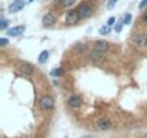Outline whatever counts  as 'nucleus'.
Returning <instances> with one entry per match:
<instances>
[{"instance_id": "obj_17", "label": "nucleus", "mask_w": 147, "mask_h": 138, "mask_svg": "<svg viewBox=\"0 0 147 138\" xmlns=\"http://www.w3.org/2000/svg\"><path fill=\"white\" fill-rule=\"evenodd\" d=\"M9 26V20L7 19H2L0 20V30H6Z\"/></svg>"}, {"instance_id": "obj_10", "label": "nucleus", "mask_w": 147, "mask_h": 138, "mask_svg": "<svg viewBox=\"0 0 147 138\" xmlns=\"http://www.w3.org/2000/svg\"><path fill=\"white\" fill-rule=\"evenodd\" d=\"M81 104H82V98L80 95H71L68 98V105L71 108H80Z\"/></svg>"}, {"instance_id": "obj_4", "label": "nucleus", "mask_w": 147, "mask_h": 138, "mask_svg": "<svg viewBox=\"0 0 147 138\" xmlns=\"http://www.w3.org/2000/svg\"><path fill=\"white\" fill-rule=\"evenodd\" d=\"M97 128L100 131H108V129L113 128V121L108 117H102L97 121Z\"/></svg>"}, {"instance_id": "obj_24", "label": "nucleus", "mask_w": 147, "mask_h": 138, "mask_svg": "<svg viewBox=\"0 0 147 138\" xmlns=\"http://www.w3.org/2000/svg\"><path fill=\"white\" fill-rule=\"evenodd\" d=\"M75 49H77L78 52H84V50H85V45H78Z\"/></svg>"}, {"instance_id": "obj_19", "label": "nucleus", "mask_w": 147, "mask_h": 138, "mask_svg": "<svg viewBox=\"0 0 147 138\" xmlns=\"http://www.w3.org/2000/svg\"><path fill=\"white\" fill-rule=\"evenodd\" d=\"M111 32V27L108 26V25H105V26H102L101 29H100V35H108Z\"/></svg>"}, {"instance_id": "obj_9", "label": "nucleus", "mask_w": 147, "mask_h": 138, "mask_svg": "<svg viewBox=\"0 0 147 138\" xmlns=\"http://www.w3.org/2000/svg\"><path fill=\"white\" fill-rule=\"evenodd\" d=\"M19 71H20L23 75L30 76V75H33V66H32L30 63H28V62H22V63L19 65Z\"/></svg>"}, {"instance_id": "obj_18", "label": "nucleus", "mask_w": 147, "mask_h": 138, "mask_svg": "<svg viewBox=\"0 0 147 138\" xmlns=\"http://www.w3.org/2000/svg\"><path fill=\"white\" fill-rule=\"evenodd\" d=\"M131 20H133V16H131V13H127V15H124V17H123V22H124V25H130V23H131Z\"/></svg>"}, {"instance_id": "obj_3", "label": "nucleus", "mask_w": 147, "mask_h": 138, "mask_svg": "<svg viewBox=\"0 0 147 138\" xmlns=\"http://www.w3.org/2000/svg\"><path fill=\"white\" fill-rule=\"evenodd\" d=\"M131 42H133V45H134V46L144 49V48H147V35H144V33L134 35V36H133V39H131Z\"/></svg>"}, {"instance_id": "obj_15", "label": "nucleus", "mask_w": 147, "mask_h": 138, "mask_svg": "<svg viewBox=\"0 0 147 138\" xmlns=\"http://www.w3.org/2000/svg\"><path fill=\"white\" fill-rule=\"evenodd\" d=\"M51 75L52 76H62L63 75V69L62 68H55V69H52V72H51Z\"/></svg>"}, {"instance_id": "obj_22", "label": "nucleus", "mask_w": 147, "mask_h": 138, "mask_svg": "<svg viewBox=\"0 0 147 138\" xmlns=\"http://www.w3.org/2000/svg\"><path fill=\"white\" fill-rule=\"evenodd\" d=\"M146 7H147V0H141V2L138 3V9L143 10V9H146Z\"/></svg>"}, {"instance_id": "obj_11", "label": "nucleus", "mask_w": 147, "mask_h": 138, "mask_svg": "<svg viewBox=\"0 0 147 138\" xmlns=\"http://www.w3.org/2000/svg\"><path fill=\"white\" fill-rule=\"evenodd\" d=\"M108 46H110V43L107 42V40H95L94 42V48L92 49H95V50H98V52H107L108 50Z\"/></svg>"}, {"instance_id": "obj_16", "label": "nucleus", "mask_w": 147, "mask_h": 138, "mask_svg": "<svg viewBox=\"0 0 147 138\" xmlns=\"http://www.w3.org/2000/svg\"><path fill=\"white\" fill-rule=\"evenodd\" d=\"M123 26H124V22H123V19H121V20H118V22L115 23V26H114V30H115L117 33H120V32L123 30Z\"/></svg>"}, {"instance_id": "obj_12", "label": "nucleus", "mask_w": 147, "mask_h": 138, "mask_svg": "<svg viewBox=\"0 0 147 138\" xmlns=\"http://www.w3.org/2000/svg\"><path fill=\"white\" fill-rule=\"evenodd\" d=\"M102 56H104V53H102V52H98V50H95V49H92V52L90 53V59H91L92 62H98V60H101Z\"/></svg>"}, {"instance_id": "obj_13", "label": "nucleus", "mask_w": 147, "mask_h": 138, "mask_svg": "<svg viewBox=\"0 0 147 138\" xmlns=\"http://www.w3.org/2000/svg\"><path fill=\"white\" fill-rule=\"evenodd\" d=\"M48 59H49V52H48V50H42V52L39 53V56H38V62H39L40 65L46 63Z\"/></svg>"}, {"instance_id": "obj_2", "label": "nucleus", "mask_w": 147, "mask_h": 138, "mask_svg": "<svg viewBox=\"0 0 147 138\" xmlns=\"http://www.w3.org/2000/svg\"><path fill=\"white\" fill-rule=\"evenodd\" d=\"M78 15H80V19L81 20H85V19H88V17H91L92 16V6L91 5H88V3H81L80 6H78Z\"/></svg>"}, {"instance_id": "obj_14", "label": "nucleus", "mask_w": 147, "mask_h": 138, "mask_svg": "<svg viewBox=\"0 0 147 138\" xmlns=\"http://www.w3.org/2000/svg\"><path fill=\"white\" fill-rule=\"evenodd\" d=\"M58 2H59V6H62V7H71L77 0H58Z\"/></svg>"}, {"instance_id": "obj_23", "label": "nucleus", "mask_w": 147, "mask_h": 138, "mask_svg": "<svg viewBox=\"0 0 147 138\" xmlns=\"http://www.w3.org/2000/svg\"><path fill=\"white\" fill-rule=\"evenodd\" d=\"M7 43H9V39H6V38L0 39V46H7Z\"/></svg>"}, {"instance_id": "obj_8", "label": "nucleus", "mask_w": 147, "mask_h": 138, "mask_svg": "<svg viewBox=\"0 0 147 138\" xmlns=\"http://www.w3.org/2000/svg\"><path fill=\"white\" fill-rule=\"evenodd\" d=\"M25 7V0H13V3L9 6V12L10 13H18Z\"/></svg>"}, {"instance_id": "obj_21", "label": "nucleus", "mask_w": 147, "mask_h": 138, "mask_svg": "<svg viewBox=\"0 0 147 138\" xmlns=\"http://www.w3.org/2000/svg\"><path fill=\"white\" fill-rule=\"evenodd\" d=\"M115 23H117V22H115V17H114V16H111V17L107 20V25H108L110 27H111V26H114Z\"/></svg>"}, {"instance_id": "obj_6", "label": "nucleus", "mask_w": 147, "mask_h": 138, "mask_svg": "<svg viewBox=\"0 0 147 138\" xmlns=\"http://www.w3.org/2000/svg\"><path fill=\"white\" fill-rule=\"evenodd\" d=\"M25 29H26V26H25V25L13 26V27H9V29H7V35H9V36H13V38H16V36H20V35H23Z\"/></svg>"}, {"instance_id": "obj_1", "label": "nucleus", "mask_w": 147, "mask_h": 138, "mask_svg": "<svg viewBox=\"0 0 147 138\" xmlns=\"http://www.w3.org/2000/svg\"><path fill=\"white\" fill-rule=\"evenodd\" d=\"M39 107H40V109L45 111V112L52 111V109L55 108V99H53L51 95H43V96H40V99H39Z\"/></svg>"}, {"instance_id": "obj_26", "label": "nucleus", "mask_w": 147, "mask_h": 138, "mask_svg": "<svg viewBox=\"0 0 147 138\" xmlns=\"http://www.w3.org/2000/svg\"><path fill=\"white\" fill-rule=\"evenodd\" d=\"M84 138H91V137H84Z\"/></svg>"}, {"instance_id": "obj_7", "label": "nucleus", "mask_w": 147, "mask_h": 138, "mask_svg": "<svg viewBox=\"0 0 147 138\" xmlns=\"http://www.w3.org/2000/svg\"><path fill=\"white\" fill-rule=\"evenodd\" d=\"M55 22H56V17H55V15H53V13H51V12H48V13L42 17V25H43L45 27L53 26V25H55Z\"/></svg>"}, {"instance_id": "obj_5", "label": "nucleus", "mask_w": 147, "mask_h": 138, "mask_svg": "<svg viewBox=\"0 0 147 138\" xmlns=\"http://www.w3.org/2000/svg\"><path fill=\"white\" fill-rule=\"evenodd\" d=\"M65 20H66L68 25H75V23H78V20H81V19H80V15H78V10L71 9V10L66 13Z\"/></svg>"}, {"instance_id": "obj_20", "label": "nucleus", "mask_w": 147, "mask_h": 138, "mask_svg": "<svg viewBox=\"0 0 147 138\" xmlns=\"http://www.w3.org/2000/svg\"><path fill=\"white\" fill-rule=\"evenodd\" d=\"M117 2H118V0H108V2H107V9H114V6L117 5Z\"/></svg>"}, {"instance_id": "obj_25", "label": "nucleus", "mask_w": 147, "mask_h": 138, "mask_svg": "<svg viewBox=\"0 0 147 138\" xmlns=\"http://www.w3.org/2000/svg\"><path fill=\"white\" fill-rule=\"evenodd\" d=\"M143 22L147 23V12H144V15H143Z\"/></svg>"}]
</instances>
